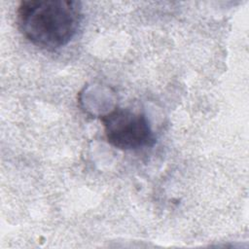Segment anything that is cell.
Masks as SVG:
<instances>
[{
	"mask_svg": "<svg viewBox=\"0 0 249 249\" xmlns=\"http://www.w3.org/2000/svg\"><path fill=\"white\" fill-rule=\"evenodd\" d=\"M106 140L120 150L152 147L156 138L145 114L116 107L100 117Z\"/></svg>",
	"mask_w": 249,
	"mask_h": 249,
	"instance_id": "2",
	"label": "cell"
},
{
	"mask_svg": "<svg viewBox=\"0 0 249 249\" xmlns=\"http://www.w3.org/2000/svg\"><path fill=\"white\" fill-rule=\"evenodd\" d=\"M82 18V3L75 0H23L17 10L22 36L47 51L66 46L76 35Z\"/></svg>",
	"mask_w": 249,
	"mask_h": 249,
	"instance_id": "1",
	"label": "cell"
}]
</instances>
